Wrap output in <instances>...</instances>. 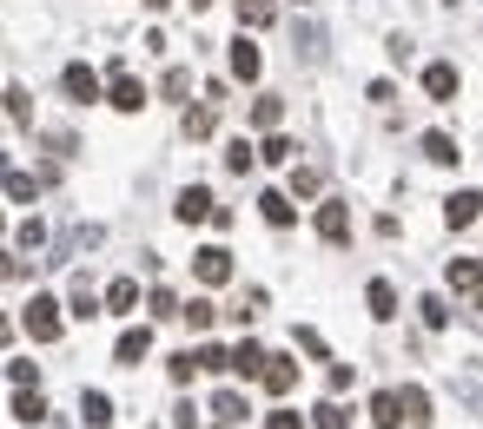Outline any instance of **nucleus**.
<instances>
[{
	"label": "nucleus",
	"mask_w": 483,
	"mask_h": 429,
	"mask_svg": "<svg viewBox=\"0 0 483 429\" xmlns=\"http://www.w3.org/2000/svg\"><path fill=\"white\" fill-rule=\"evenodd\" d=\"M292 152H298V146L285 139V132H272V139H265V146H258V159H265V165H285V159H292Z\"/></svg>",
	"instance_id": "2f4dec72"
},
{
	"label": "nucleus",
	"mask_w": 483,
	"mask_h": 429,
	"mask_svg": "<svg viewBox=\"0 0 483 429\" xmlns=\"http://www.w3.org/2000/svg\"><path fill=\"white\" fill-rule=\"evenodd\" d=\"M13 416H21L27 429H33V423H40V416H47V403H40V390H21V397H13Z\"/></svg>",
	"instance_id": "cd10ccee"
},
{
	"label": "nucleus",
	"mask_w": 483,
	"mask_h": 429,
	"mask_svg": "<svg viewBox=\"0 0 483 429\" xmlns=\"http://www.w3.org/2000/svg\"><path fill=\"white\" fill-rule=\"evenodd\" d=\"M0 343H13V317H0Z\"/></svg>",
	"instance_id": "37998d69"
},
{
	"label": "nucleus",
	"mask_w": 483,
	"mask_h": 429,
	"mask_svg": "<svg viewBox=\"0 0 483 429\" xmlns=\"http://www.w3.org/2000/svg\"><path fill=\"white\" fill-rule=\"evenodd\" d=\"M212 126H219V106H186V139H212Z\"/></svg>",
	"instance_id": "a211bd4d"
},
{
	"label": "nucleus",
	"mask_w": 483,
	"mask_h": 429,
	"mask_svg": "<svg viewBox=\"0 0 483 429\" xmlns=\"http://www.w3.org/2000/svg\"><path fill=\"white\" fill-rule=\"evenodd\" d=\"M7 172H13V165H7V152H0V179H7Z\"/></svg>",
	"instance_id": "a18cd8bd"
},
{
	"label": "nucleus",
	"mask_w": 483,
	"mask_h": 429,
	"mask_svg": "<svg viewBox=\"0 0 483 429\" xmlns=\"http://www.w3.org/2000/svg\"><path fill=\"white\" fill-rule=\"evenodd\" d=\"M0 185H7V198H13V205H33V198H40V185H47V179H33V172H7Z\"/></svg>",
	"instance_id": "6ab92c4d"
},
{
	"label": "nucleus",
	"mask_w": 483,
	"mask_h": 429,
	"mask_svg": "<svg viewBox=\"0 0 483 429\" xmlns=\"http://www.w3.org/2000/svg\"><path fill=\"white\" fill-rule=\"evenodd\" d=\"M278 119H285V99H272V93H265V99H252V126H258V132H272Z\"/></svg>",
	"instance_id": "b1692460"
},
{
	"label": "nucleus",
	"mask_w": 483,
	"mask_h": 429,
	"mask_svg": "<svg viewBox=\"0 0 483 429\" xmlns=\"http://www.w3.org/2000/svg\"><path fill=\"white\" fill-rule=\"evenodd\" d=\"M418 311H424V324H430V331H444V324H451V304H444V298H424Z\"/></svg>",
	"instance_id": "f704fd0d"
},
{
	"label": "nucleus",
	"mask_w": 483,
	"mask_h": 429,
	"mask_svg": "<svg viewBox=\"0 0 483 429\" xmlns=\"http://www.w3.org/2000/svg\"><path fill=\"white\" fill-rule=\"evenodd\" d=\"M173 212H179V225H206V218L219 212V198H212L206 185H186V192H179V205H173Z\"/></svg>",
	"instance_id": "0eeeda50"
},
{
	"label": "nucleus",
	"mask_w": 483,
	"mask_h": 429,
	"mask_svg": "<svg viewBox=\"0 0 483 429\" xmlns=\"http://www.w3.org/2000/svg\"><path fill=\"white\" fill-rule=\"evenodd\" d=\"M418 152H424V159H430V165H457V159H463V152H457V139H451V132H424V139H418Z\"/></svg>",
	"instance_id": "4468645a"
},
{
	"label": "nucleus",
	"mask_w": 483,
	"mask_h": 429,
	"mask_svg": "<svg viewBox=\"0 0 483 429\" xmlns=\"http://www.w3.org/2000/svg\"><path fill=\"white\" fill-rule=\"evenodd\" d=\"M7 376H13V390H40V364H7Z\"/></svg>",
	"instance_id": "e433bc0d"
},
{
	"label": "nucleus",
	"mask_w": 483,
	"mask_h": 429,
	"mask_svg": "<svg viewBox=\"0 0 483 429\" xmlns=\"http://www.w3.org/2000/svg\"><path fill=\"white\" fill-rule=\"evenodd\" d=\"M212 416H219V423H239V416H245V397H239V390H219V397H212Z\"/></svg>",
	"instance_id": "bb28decb"
},
{
	"label": "nucleus",
	"mask_w": 483,
	"mask_h": 429,
	"mask_svg": "<svg viewBox=\"0 0 483 429\" xmlns=\"http://www.w3.org/2000/svg\"><path fill=\"white\" fill-rule=\"evenodd\" d=\"M311 423H318V429H352V409H344V403H318Z\"/></svg>",
	"instance_id": "c756f323"
},
{
	"label": "nucleus",
	"mask_w": 483,
	"mask_h": 429,
	"mask_svg": "<svg viewBox=\"0 0 483 429\" xmlns=\"http://www.w3.org/2000/svg\"><path fill=\"white\" fill-rule=\"evenodd\" d=\"M153 357V324H132V331H120V343H113V364H146Z\"/></svg>",
	"instance_id": "20e7f679"
},
{
	"label": "nucleus",
	"mask_w": 483,
	"mask_h": 429,
	"mask_svg": "<svg viewBox=\"0 0 483 429\" xmlns=\"http://www.w3.org/2000/svg\"><path fill=\"white\" fill-rule=\"evenodd\" d=\"M252 159H258V152L245 146V139H232V146H225V165H232V172H252Z\"/></svg>",
	"instance_id": "c9c22d12"
},
{
	"label": "nucleus",
	"mask_w": 483,
	"mask_h": 429,
	"mask_svg": "<svg viewBox=\"0 0 483 429\" xmlns=\"http://www.w3.org/2000/svg\"><path fill=\"white\" fill-rule=\"evenodd\" d=\"M192 93V73L186 66H173V73H165V99H186Z\"/></svg>",
	"instance_id": "4c0bfd02"
},
{
	"label": "nucleus",
	"mask_w": 483,
	"mask_h": 429,
	"mask_svg": "<svg viewBox=\"0 0 483 429\" xmlns=\"http://www.w3.org/2000/svg\"><path fill=\"white\" fill-rule=\"evenodd\" d=\"M272 21H278L272 0H239V27H272Z\"/></svg>",
	"instance_id": "5701e85b"
},
{
	"label": "nucleus",
	"mask_w": 483,
	"mask_h": 429,
	"mask_svg": "<svg viewBox=\"0 0 483 429\" xmlns=\"http://www.w3.org/2000/svg\"><path fill=\"white\" fill-rule=\"evenodd\" d=\"M352 383H358V370H352V364H331V390H338V397H344Z\"/></svg>",
	"instance_id": "79ce46f5"
},
{
	"label": "nucleus",
	"mask_w": 483,
	"mask_h": 429,
	"mask_svg": "<svg viewBox=\"0 0 483 429\" xmlns=\"http://www.w3.org/2000/svg\"><path fill=\"white\" fill-rule=\"evenodd\" d=\"M179 317H186L192 331H212V317H219V311H212V298H192V304H179Z\"/></svg>",
	"instance_id": "a878e982"
},
{
	"label": "nucleus",
	"mask_w": 483,
	"mask_h": 429,
	"mask_svg": "<svg viewBox=\"0 0 483 429\" xmlns=\"http://www.w3.org/2000/svg\"><path fill=\"white\" fill-rule=\"evenodd\" d=\"M192 7H199V13H206V7H212V0H192Z\"/></svg>",
	"instance_id": "49530a36"
},
{
	"label": "nucleus",
	"mask_w": 483,
	"mask_h": 429,
	"mask_svg": "<svg viewBox=\"0 0 483 429\" xmlns=\"http://www.w3.org/2000/svg\"><path fill=\"white\" fill-rule=\"evenodd\" d=\"M258 383L272 390V397H285V390L298 383V364H292V357H265V376H258Z\"/></svg>",
	"instance_id": "f8f14e48"
},
{
	"label": "nucleus",
	"mask_w": 483,
	"mask_h": 429,
	"mask_svg": "<svg viewBox=\"0 0 483 429\" xmlns=\"http://www.w3.org/2000/svg\"><path fill=\"white\" fill-rule=\"evenodd\" d=\"M66 317H87V324L99 317V298H93V284H87V278H73V298H66Z\"/></svg>",
	"instance_id": "412c9836"
},
{
	"label": "nucleus",
	"mask_w": 483,
	"mask_h": 429,
	"mask_svg": "<svg viewBox=\"0 0 483 429\" xmlns=\"http://www.w3.org/2000/svg\"><path fill=\"white\" fill-rule=\"evenodd\" d=\"M451 290H483V257H451Z\"/></svg>",
	"instance_id": "f3484780"
},
{
	"label": "nucleus",
	"mask_w": 483,
	"mask_h": 429,
	"mask_svg": "<svg viewBox=\"0 0 483 429\" xmlns=\"http://www.w3.org/2000/svg\"><path fill=\"white\" fill-rule=\"evenodd\" d=\"M21 331H27L33 343H54V337L66 331V317H60V298L33 290V298H27V311H21Z\"/></svg>",
	"instance_id": "f257e3e1"
},
{
	"label": "nucleus",
	"mask_w": 483,
	"mask_h": 429,
	"mask_svg": "<svg viewBox=\"0 0 483 429\" xmlns=\"http://www.w3.org/2000/svg\"><path fill=\"white\" fill-rule=\"evenodd\" d=\"M13 245H21V251H40V245H47V225H40V218H27V225L13 231Z\"/></svg>",
	"instance_id": "72a5a7b5"
},
{
	"label": "nucleus",
	"mask_w": 483,
	"mask_h": 429,
	"mask_svg": "<svg viewBox=\"0 0 483 429\" xmlns=\"http://www.w3.org/2000/svg\"><path fill=\"white\" fill-rule=\"evenodd\" d=\"M298 350H311V357H325V337L311 331V324H298Z\"/></svg>",
	"instance_id": "a19ab883"
},
{
	"label": "nucleus",
	"mask_w": 483,
	"mask_h": 429,
	"mask_svg": "<svg viewBox=\"0 0 483 429\" xmlns=\"http://www.w3.org/2000/svg\"><path fill=\"white\" fill-rule=\"evenodd\" d=\"M132 304H140V284H132V278H113V284H106V311H113V317H126Z\"/></svg>",
	"instance_id": "aec40b11"
},
{
	"label": "nucleus",
	"mask_w": 483,
	"mask_h": 429,
	"mask_svg": "<svg viewBox=\"0 0 483 429\" xmlns=\"http://www.w3.org/2000/svg\"><path fill=\"white\" fill-rule=\"evenodd\" d=\"M477 218H483V192H451V198H444V225H451V231L477 225Z\"/></svg>",
	"instance_id": "6e6552de"
},
{
	"label": "nucleus",
	"mask_w": 483,
	"mask_h": 429,
	"mask_svg": "<svg viewBox=\"0 0 483 429\" xmlns=\"http://www.w3.org/2000/svg\"><path fill=\"white\" fill-rule=\"evenodd\" d=\"M80 416H87L93 429H106V416H113V403L99 397V390H87V397H80Z\"/></svg>",
	"instance_id": "7c9ffc66"
},
{
	"label": "nucleus",
	"mask_w": 483,
	"mask_h": 429,
	"mask_svg": "<svg viewBox=\"0 0 483 429\" xmlns=\"http://www.w3.org/2000/svg\"><path fill=\"white\" fill-rule=\"evenodd\" d=\"M146 311H153V317H179V298H173V290H153V298H146Z\"/></svg>",
	"instance_id": "58836bf2"
},
{
	"label": "nucleus",
	"mask_w": 483,
	"mask_h": 429,
	"mask_svg": "<svg viewBox=\"0 0 483 429\" xmlns=\"http://www.w3.org/2000/svg\"><path fill=\"white\" fill-rule=\"evenodd\" d=\"M258 73H265V54H258L252 40H245V33H239V40H232V80H245V86H252Z\"/></svg>",
	"instance_id": "9d476101"
},
{
	"label": "nucleus",
	"mask_w": 483,
	"mask_h": 429,
	"mask_svg": "<svg viewBox=\"0 0 483 429\" xmlns=\"http://www.w3.org/2000/svg\"><path fill=\"white\" fill-rule=\"evenodd\" d=\"M371 423L377 429H404V397H397V390H377L371 397Z\"/></svg>",
	"instance_id": "9b49d317"
},
{
	"label": "nucleus",
	"mask_w": 483,
	"mask_h": 429,
	"mask_svg": "<svg viewBox=\"0 0 483 429\" xmlns=\"http://www.w3.org/2000/svg\"><path fill=\"white\" fill-rule=\"evenodd\" d=\"M232 376H245V383H258V376H265V350H258L252 337H245L239 350H232Z\"/></svg>",
	"instance_id": "ddd939ff"
},
{
	"label": "nucleus",
	"mask_w": 483,
	"mask_h": 429,
	"mask_svg": "<svg viewBox=\"0 0 483 429\" xmlns=\"http://www.w3.org/2000/svg\"><path fill=\"white\" fill-rule=\"evenodd\" d=\"M258 212H265V225H278V231H285L292 218H298V205H292L285 192H258Z\"/></svg>",
	"instance_id": "dca6fc26"
},
{
	"label": "nucleus",
	"mask_w": 483,
	"mask_h": 429,
	"mask_svg": "<svg viewBox=\"0 0 483 429\" xmlns=\"http://www.w3.org/2000/svg\"><path fill=\"white\" fill-rule=\"evenodd\" d=\"M318 185H325V179H318L311 165H298V172H292V198H318Z\"/></svg>",
	"instance_id": "473e14b6"
},
{
	"label": "nucleus",
	"mask_w": 483,
	"mask_h": 429,
	"mask_svg": "<svg viewBox=\"0 0 483 429\" xmlns=\"http://www.w3.org/2000/svg\"><path fill=\"white\" fill-rule=\"evenodd\" d=\"M364 304H371V317H377V324H391V317H397V290H391L385 278L364 284Z\"/></svg>",
	"instance_id": "2eb2a0df"
},
{
	"label": "nucleus",
	"mask_w": 483,
	"mask_h": 429,
	"mask_svg": "<svg viewBox=\"0 0 483 429\" xmlns=\"http://www.w3.org/2000/svg\"><path fill=\"white\" fill-rule=\"evenodd\" d=\"M60 86H66V99H73V106H93V99H99V73H93L87 60H73V66H66Z\"/></svg>",
	"instance_id": "423d86ee"
},
{
	"label": "nucleus",
	"mask_w": 483,
	"mask_h": 429,
	"mask_svg": "<svg viewBox=\"0 0 483 429\" xmlns=\"http://www.w3.org/2000/svg\"><path fill=\"white\" fill-rule=\"evenodd\" d=\"M192 278L206 284V290H219V284L232 278V251H225V245H199V251H192Z\"/></svg>",
	"instance_id": "f03ea898"
},
{
	"label": "nucleus",
	"mask_w": 483,
	"mask_h": 429,
	"mask_svg": "<svg viewBox=\"0 0 483 429\" xmlns=\"http://www.w3.org/2000/svg\"><path fill=\"white\" fill-rule=\"evenodd\" d=\"M397 397H404V423H430V397H424L418 383H411V390H397Z\"/></svg>",
	"instance_id": "c85d7f7f"
},
{
	"label": "nucleus",
	"mask_w": 483,
	"mask_h": 429,
	"mask_svg": "<svg viewBox=\"0 0 483 429\" xmlns=\"http://www.w3.org/2000/svg\"><path fill=\"white\" fill-rule=\"evenodd\" d=\"M424 93L437 99V106H451V99H457V66L451 60H430L424 66Z\"/></svg>",
	"instance_id": "1a4fd4ad"
},
{
	"label": "nucleus",
	"mask_w": 483,
	"mask_h": 429,
	"mask_svg": "<svg viewBox=\"0 0 483 429\" xmlns=\"http://www.w3.org/2000/svg\"><path fill=\"white\" fill-rule=\"evenodd\" d=\"M318 238H325V245H344V238H352V205H344V198H325L318 205Z\"/></svg>",
	"instance_id": "39448f33"
},
{
	"label": "nucleus",
	"mask_w": 483,
	"mask_h": 429,
	"mask_svg": "<svg viewBox=\"0 0 483 429\" xmlns=\"http://www.w3.org/2000/svg\"><path fill=\"white\" fill-rule=\"evenodd\" d=\"M146 7H153V13H165V7H173V0H146Z\"/></svg>",
	"instance_id": "c03bdc74"
},
{
	"label": "nucleus",
	"mask_w": 483,
	"mask_h": 429,
	"mask_svg": "<svg viewBox=\"0 0 483 429\" xmlns=\"http://www.w3.org/2000/svg\"><path fill=\"white\" fill-rule=\"evenodd\" d=\"M265 429H305V416H298V409H272V416H265Z\"/></svg>",
	"instance_id": "ea45409f"
},
{
	"label": "nucleus",
	"mask_w": 483,
	"mask_h": 429,
	"mask_svg": "<svg viewBox=\"0 0 483 429\" xmlns=\"http://www.w3.org/2000/svg\"><path fill=\"white\" fill-rule=\"evenodd\" d=\"M0 231H7V218H0Z\"/></svg>",
	"instance_id": "de8ad7c7"
},
{
	"label": "nucleus",
	"mask_w": 483,
	"mask_h": 429,
	"mask_svg": "<svg viewBox=\"0 0 483 429\" xmlns=\"http://www.w3.org/2000/svg\"><path fill=\"white\" fill-rule=\"evenodd\" d=\"M165 376H173V383L186 390L192 376H199V350H179V357H165Z\"/></svg>",
	"instance_id": "393cba45"
},
{
	"label": "nucleus",
	"mask_w": 483,
	"mask_h": 429,
	"mask_svg": "<svg viewBox=\"0 0 483 429\" xmlns=\"http://www.w3.org/2000/svg\"><path fill=\"white\" fill-rule=\"evenodd\" d=\"M106 73H113V86H106V106H113V113H140V106H146V86L132 80V73H126L120 60H113Z\"/></svg>",
	"instance_id": "7ed1b4c3"
},
{
	"label": "nucleus",
	"mask_w": 483,
	"mask_h": 429,
	"mask_svg": "<svg viewBox=\"0 0 483 429\" xmlns=\"http://www.w3.org/2000/svg\"><path fill=\"white\" fill-rule=\"evenodd\" d=\"M0 99H7V119H13V126H33V93H27V86H7Z\"/></svg>",
	"instance_id": "4be33fe9"
}]
</instances>
